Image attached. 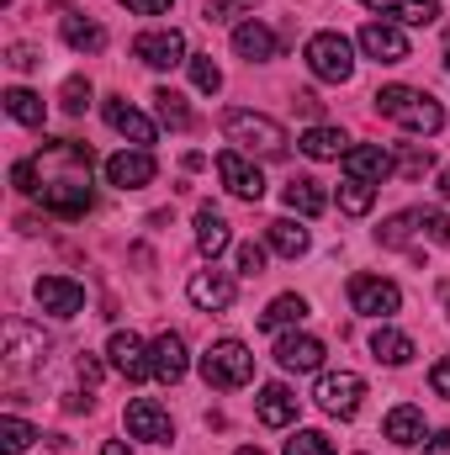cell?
<instances>
[{
    "label": "cell",
    "instance_id": "6da1fadb",
    "mask_svg": "<svg viewBox=\"0 0 450 455\" xmlns=\"http://www.w3.org/2000/svg\"><path fill=\"white\" fill-rule=\"evenodd\" d=\"M376 112L387 122H398V127H408V132H440L446 127V107L435 96L414 91V85H382L376 91Z\"/></svg>",
    "mask_w": 450,
    "mask_h": 455
},
{
    "label": "cell",
    "instance_id": "7a4b0ae2",
    "mask_svg": "<svg viewBox=\"0 0 450 455\" xmlns=\"http://www.w3.org/2000/svg\"><path fill=\"white\" fill-rule=\"evenodd\" d=\"M223 132H228V143H238V154H265V159L286 154V127L260 112H244V107L223 112Z\"/></svg>",
    "mask_w": 450,
    "mask_h": 455
},
{
    "label": "cell",
    "instance_id": "3957f363",
    "mask_svg": "<svg viewBox=\"0 0 450 455\" xmlns=\"http://www.w3.org/2000/svg\"><path fill=\"white\" fill-rule=\"evenodd\" d=\"M254 376V355L238 339H218L207 355H202V381L218 387V392H233V387H249Z\"/></svg>",
    "mask_w": 450,
    "mask_h": 455
},
{
    "label": "cell",
    "instance_id": "277c9868",
    "mask_svg": "<svg viewBox=\"0 0 450 455\" xmlns=\"http://www.w3.org/2000/svg\"><path fill=\"white\" fill-rule=\"evenodd\" d=\"M302 59H308V69H313L318 80H329V85H344V80L355 75V48H350V37H339V32H313L308 48H302Z\"/></svg>",
    "mask_w": 450,
    "mask_h": 455
},
{
    "label": "cell",
    "instance_id": "5b68a950",
    "mask_svg": "<svg viewBox=\"0 0 450 455\" xmlns=\"http://www.w3.org/2000/svg\"><path fill=\"white\" fill-rule=\"evenodd\" d=\"M313 397H318V408H324L329 419H355V413H360V397H366V381H360L355 371H324Z\"/></svg>",
    "mask_w": 450,
    "mask_h": 455
},
{
    "label": "cell",
    "instance_id": "8992f818",
    "mask_svg": "<svg viewBox=\"0 0 450 455\" xmlns=\"http://www.w3.org/2000/svg\"><path fill=\"white\" fill-rule=\"evenodd\" d=\"M350 307L366 318H392L403 307V291L387 275H350Z\"/></svg>",
    "mask_w": 450,
    "mask_h": 455
},
{
    "label": "cell",
    "instance_id": "52a82bcc",
    "mask_svg": "<svg viewBox=\"0 0 450 455\" xmlns=\"http://www.w3.org/2000/svg\"><path fill=\"white\" fill-rule=\"evenodd\" d=\"M133 59L149 64V69H175V64H186L191 53H186V37H181L175 27H165V32H138V37H133Z\"/></svg>",
    "mask_w": 450,
    "mask_h": 455
},
{
    "label": "cell",
    "instance_id": "ba28073f",
    "mask_svg": "<svg viewBox=\"0 0 450 455\" xmlns=\"http://www.w3.org/2000/svg\"><path fill=\"white\" fill-rule=\"evenodd\" d=\"M32 297H37V307L53 313V318H80V313H85V286L69 281V275H43V281L32 286Z\"/></svg>",
    "mask_w": 450,
    "mask_h": 455
},
{
    "label": "cell",
    "instance_id": "9c48e42d",
    "mask_svg": "<svg viewBox=\"0 0 450 455\" xmlns=\"http://www.w3.org/2000/svg\"><path fill=\"white\" fill-rule=\"evenodd\" d=\"M107 355H112V371L122 381H149V376H154V349L138 339L133 329H127V334H112Z\"/></svg>",
    "mask_w": 450,
    "mask_h": 455
},
{
    "label": "cell",
    "instance_id": "30bf717a",
    "mask_svg": "<svg viewBox=\"0 0 450 455\" xmlns=\"http://www.w3.org/2000/svg\"><path fill=\"white\" fill-rule=\"evenodd\" d=\"M360 53L376 59V64H403V59H408V37H403V27H392V21H366V27H360Z\"/></svg>",
    "mask_w": 450,
    "mask_h": 455
},
{
    "label": "cell",
    "instance_id": "8fae6325",
    "mask_svg": "<svg viewBox=\"0 0 450 455\" xmlns=\"http://www.w3.org/2000/svg\"><path fill=\"white\" fill-rule=\"evenodd\" d=\"M159 175V164H154V154L149 148H122L107 159V180H112L117 191H138V186H149Z\"/></svg>",
    "mask_w": 450,
    "mask_h": 455
},
{
    "label": "cell",
    "instance_id": "7c38bea8",
    "mask_svg": "<svg viewBox=\"0 0 450 455\" xmlns=\"http://www.w3.org/2000/svg\"><path fill=\"white\" fill-rule=\"evenodd\" d=\"M218 175H223V186L238 202H260V196H265V175H260L238 148H223V154H218Z\"/></svg>",
    "mask_w": 450,
    "mask_h": 455
},
{
    "label": "cell",
    "instance_id": "4fadbf2b",
    "mask_svg": "<svg viewBox=\"0 0 450 455\" xmlns=\"http://www.w3.org/2000/svg\"><path fill=\"white\" fill-rule=\"evenodd\" d=\"M186 297H191L202 313H223V307H233V297H238V281H233L228 270H197L191 286H186Z\"/></svg>",
    "mask_w": 450,
    "mask_h": 455
},
{
    "label": "cell",
    "instance_id": "5bb4252c",
    "mask_svg": "<svg viewBox=\"0 0 450 455\" xmlns=\"http://www.w3.org/2000/svg\"><path fill=\"white\" fill-rule=\"evenodd\" d=\"M127 435L149 440V445H170V413L154 397H138V403H127Z\"/></svg>",
    "mask_w": 450,
    "mask_h": 455
},
{
    "label": "cell",
    "instance_id": "9a60e30c",
    "mask_svg": "<svg viewBox=\"0 0 450 455\" xmlns=\"http://www.w3.org/2000/svg\"><path fill=\"white\" fill-rule=\"evenodd\" d=\"M5 360L21 371V365H37V360H48V339H43V329H32V323H21V318H11L5 323Z\"/></svg>",
    "mask_w": 450,
    "mask_h": 455
},
{
    "label": "cell",
    "instance_id": "2e32d148",
    "mask_svg": "<svg viewBox=\"0 0 450 455\" xmlns=\"http://www.w3.org/2000/svg\"><path fill=\"white\" fill-rule=\"evenodd\" d=\"M37 202L48 212H59V218H85L91 212V186L85 180H53V186L37 191Z\"/></svg>",
    "mask_w": 450,
    "mask_h": 455
},
{
    "label": "cell",
    "instance_id": "e0dca14e",
    "mask_svg": "<svg viewBox=\"0 0 450 455\" xmlns=\"http://www.w3.org/2000/svg\"><path fill=\"white\" fill-rule=\"evenodd\" d=\"M344 175L382 186V180L392 175V154H387V148H376V143H350V154H344Z\"/></svg>",
    "mask_w": 450,
    "mask_h": 455
},
{
    "label": "cell",
    "instance_id": "ac0fdd59",
    "mask_svg": "<svg viewBox=\"0 0 450 455\" xmlns=\"http://www.w3.org/2000/svg\"><path fill=\"white\" fill-rule=\"evenodd\" d=\"M276 365H281V371L308 376V371H318V365H324V344L313 339V334H286V339L276 344Z\"/></svg>",
    "mask_w": 450,
    "mask_h": 455
},
{
    "label": "cell",
    "instance_id": "d6986e66",
    "mask_svg": "<svg viewBox=\"0 0 450 455\" xmlns=\"http://www.w3.org/2000/svg\"><path fill=\"white\" fill-rule=\"evenodd\" d=\"M233 53H238V59H249V64H265V59H276V53H281V37H276L265 21H244V27L233 32Z\"/></svg>",
    "mask_w": 450,
    "mask_h": 455
},
{
    "label": "cell",
    "instance_id": "ffe728a7",
    "mask_svg": "<svg viewBox=\"0 0 450 455\" xmlns=\"http://www.w3.org/2000/svg\"><path fill=\"white\" fill-rule=\"evenodd\" d=\"M254 413H260V424H270V429H286V424L297 419V397H292L281 381H270V387H260V397H254Z\"/></svg>",
    "mask_w": 450,
    "mask_h": 455
},
{
    "label": "cell",
    "instance_id": "44dd1931",
    "mask_svg": "<svg viewBox=\"0 0 450 455\" xmlns=\"http://www.w3.org/2000/svg\"><path fill=\"white\" fill-rule=\"evenodd\" d=\"M149 349H154V376H159L165 387H175V381L186 376V365H191V360H186V339H181V334H159Z\"/></svg>",
    "mask_w": 450,
    "mask_h": 455
},
{
    "label": "cell",
    "instance_id": "7402d4cb",
    "mask_svg": "<svg viewBox=\"0 0 450 455\" xmlns=\"http://www.w3.org/2000/svg\"><path fill=\"white\" fill-rule=\"evenodd\" d=\"M101 116L112 122V127H117V132H122V138H133L138 148H149V143H154V122H149V116H143V112H133V107H127L122 96H112V101L101 107Z\"/></svg>",
    "mask_w": 450,
    "mask_h": 455
},
{
    "label": "cell",
    "instance_id": "603a6c76",
    "mask_svg": "<svg viewBox=\"0 0 450 455\" xmlns=\"http://www.w3.org/2000/svg\"><path fill=\"white\" fill-rule=\"evenodd\" d=\"M366 5L382 11V16H392L398 27H430V21H440L435 0H366Z\"/></svg>",
    "mask_w": 450,
    "mask_h": 455
},
{
    "label": "cell",
    "instance_id": "cb8c5ba5",
    "mask_svg": "<svg viewBox=\"0 0 450 455\" xmlns=\"http://www.w3.org/2000/svg\"><path fill=\"white\" fill-rule=\"evenodd\" d=\"M297 148H302L308 159H344V154H350V138H344L339 127H308V132L297 138Z\"/></svg>",
    "mask_w": 450,
    "mask_h": 455
},
{
    "label": "cell",
    "instance_id": "d4e9b609",
    "mask_svg": "<svg viewBox=\"0 0 450 455\" xmlns=\"http://www.w3.org/2000/svg\"><path fill=\"white\" fill-rule=\"evenodd\" d=\"M228 243H233V233H228V223H223V212H213V207H202L197 212V249L207 254V259H218Z\"/></svg>",
    "mask_w": 450,
    "mask_h": 455
},
{
    "label": "cell",
    "instance_id": "484cf974",
    "mask_svg": "<svg viewBox=\"0 0 450 455\" xmlns=\"http://www.w3.org/2000/svg\"><path fill=\"white\" fill-rule=\"evenodd\" d=\"M382 435H387L392 445H419V440H424V413L403 403V408H392V413H387V424H382Z\"/></svg>",
    "mask_w": 450,
    "mask_h": 455
},
{
    "label": "cell",
    "instance_id": "4316f807",
    "mask_svg": "<svg viewBox=\"0 0 450 455\" xmlns=\"http://www.w3.org/2000/svg\"><path fill=\"white\" fill-rule=\"evenodd\" d=\"M371 355H376V360H382V365H408V360H414V339H408V334H398V329H387V323H382V329H376V334H371Z\"/></svg>",
    "mask_w": 450,
    "mask_h": 455
},
{
    "label": "cell",
    "instance_id": "83f0119b",
    "mask_svg": "<svg viewBox=\"0 0 450 455\" xmlns=\"http://www.w3.org/2000/svg\"><path fill=\"white\" fill-rule=\"evenodd\" d=\"M265 243H270L276 254L297 259V254H308V228H297L292 218H276V223L265 228Z\"/></svg>",
    "mask_w": 450,
    "mask_h": 455
},
{
    "label": "cell",
    "instance_id": "f1b7e54d",
    "mask_svg": "<svg viewBox=\"0 0 450 455\" xmlns=\"http://www.w3.org/2000/svg\"><path fill=\"white\" fill-rule=\"evenodd\" d=\"M5 112L16 116L21 127H43V116H48V101H43V96H32L27 85H11V91H5Z\"/></svg>",
    "mask_w": 450,
    "mask_h": 455
},
{
    "label": "cell",
    "instance_id": "f546056e",
    "mask_svg": "<svg viewBox=\"0 0 450 455\" xmlns=\"http://www.w3.org/2000/svg\"><path fill=\"white\" fill-rule=\"evenodd\" d=\"M59 27H64V43L80 48V53H101V48H107V32H101L96 21H85V16H64Z\"/></svg>",
    "mask_w": 450,
    "mask_h": 455
},
{
    "label": "cell",
    "instance_id": "4dcf8cb0",
    "mask_svg": "<svg viewBox=\"0 0 450 455\" xmlns=\"http://www.w3.org/2000/svg\"><path fill=\"white\" fill-rule=\"evenodd\" d=\"M281 202H286L292 212H302V218H318V212L329 207V196L318 191V180H292V186L281 191Z\"/></svg>",
    "mask_w": 450,
    "mask_h": 455
},
{
    "label": "cell",
    "instance_id": "1f68e13d",
    "mask_svg": "<svg viewBox=\"0 0 450 455\" xmlns=\"http://www.w3.org/2000/svg\"><path fill=\"white\" fill-rule=\"evenodd\" d=\"M376 207V186L371 180H355V175H344V186H339V212H350V218H366Z\"/></svg>",
    "mask_w": 450,
    "mask_h": 455
},
{
    "label": "cell",
    "instance_id": "d6a6232c",
    "mask_svg": "<svg viewBox=\"0 0 450 455\" xmlns=\"http://www.w3.org/2000/svg\"><path fill=\"white\" fill-rule=\"evenodd\" d=\"M302 318H308V302L286 291V297H276V302L260 313V329H270V334H276V329H286V323H302Z\"/></svg>",
    "mask_w": 450,
    "mask_h": 455
},
{
    "label": "cell",
    "instance_id": "836d02e7",
    "mask_svg": "<svg viewBox=\"0 0 450 455\" xmlns=\"http://www.w3.org/2000/svg\"><path fill=\"white\" fill-rule=\"evenodd\" d=\"M154 112H159L165 127H175V132H181V127H191V107H186V96H181V91H170V85H159V91H154Z\"/></svg>",
    "mask_w": 450,
    "mask_h": 455
},
{
    "label": "cell",
    "instance_id": "e575fe53",
    "mask_svg": "<svg viewBox=\"0 0 450 455\" xmlns=\"http://www.w3.org/2000/svg\"><path fill=\"white\" fill-rule=\"evenodd\" d=\"M32 440H37V429H32V424H21V419H11V413L0 419V451H5V455H21Z\"/></svg>",
    "mask_w": 450,
    "mask_h": 455
},
{
    "label": "cell",
    "instance_id": "d590c367",
    "mask_svg": "<svg viewBox=\"0 0 450 455\" xmlns=\"http://www.w3.org/2000/svg\"><path fill=\"white\" fill-rule=\"evenodd\" d=\"M186 64H191V85H197V91H207V96L223 91V69L213 64V53H191Z\"/></svg>",
    "mask_w": 450,
    "mask_h": 455
},
{
    "label": "cell",
    "instance_id": "8d00e7d4",
    "mask_svg": "<svg viewBox=\"0 0 450 455\" xmlns=\"http://www.w3.org/2000/svg\"><path fill=\"white\" fill-rule=\"evenodd\" d=\"M286 455H334V440L318 435V429H297V435L286 440Z\"/></svg>",
    "mask_w": 450,
    "mask_h": 455
},
{
    "label": "cell",
    "instance_id": "74e56055",
    "mask_svg": "<svg viewBox=\"0 0 450 455\" xmlns=\"http://www.w3.org/2000/svg\"><path fill=\"white\" fill-rule=\"evenodd\" d=\"M414 223L424 228L440 249H450V218H446V212H414Z\"/></svg>",
    "mask_w": 450,
    "mask_h": 455
},
{
    "label": "cell",
    "instance_id": "f35d334b",
    "mask_svg": "<svg viewBox=\"0 0 450 455\" xmlns=\"http://www.w3.org/2000/svg\"><path fill=\"white\" fill-rule=\"evenodd\" d=\"M11 186L27 191V196H37V191H43V186H37V164H32V159H16V164H11Z\"/></svg>",
    "mask_w": 450,
    "mask_h": 455
},
{
    "label": "cell",
    "instance_id": "ab89813d",
    "mask_svg": "<svg viewBox=\"0 0 450 455\" xmlns=\"http://www.w3.org/2000/svg\"><path fill=\"white\" fill-rule=\"evenodd\" d=\"M238 275H265V249L260 243H238Z\"/></svg>",
    "mask_w": 450,
    "mask_h": 455
},
{
    "label": "cell",
    "instance_id": "60d3db41",
    "mask_svg": "<svg viewBox=\"0 0 450 455\" xmlns=\"http://www.w3.org/2000/svg\"><path fill=\"white\" fill-rule=\"evenodd\" d=\"M249 11V0H207V21H233V16H244Z\"/></svg>",
    "mask_w": 450,
    "mask_h": 455
},
{
    "label": "cell",
    "instance_id": "b9f144b4",
    "mask_svg": "<svg viewBox=\"0 0 450 455\" xmlns=\"http://www.w3.org/2000/svg\"><path fill=\"white\" fill-rule=\"evenodd\" d=\"M91 107V85L85 80H64V112H85Z\"/></svg>",
    "mask_w": 450,
    "mask_h": 455
},
{
    "label": "cell",
    "instance_id": "7bdbcfd3",
    "mask_svg": "<svg viewBox=\"0 0 450 455\" xmlns=\"http://www.w3.org/2000/svg\"><path fill=\"white\" fill-rule=\"evenodd\" d=\"M408 228H414V212L387 218V223H382V243H403V238H408Z\"/></svg>",
    "mask_w": 450,
    "mask_h": 455
},
{
    "label": "cell",
    "instance_id": "ee69618b",
    "mask_svg": "<svg viewBox=\"0 0 450 455\" xmlns=\"http://www.w3.org/2000/svg\"><path fill=\"white\" fill-rule=\"evenodd\" d=\"M117 5H127V11H138V16H170V11H175V0H117Z\"/></svg>",
    "mask_w": 450,
    "mask_h": 455
},
{
    "label": "cell",
    "instance_id": "f6af8a7d",
    "mask_svg": "<svg viewBox=\"0 0 450 455\" xmlns=\"http://www.w3.org/2000/svg\"><path fill=\"white\" fill-rule=\"evenodd\" d=\"M430 387H435V397H450V355L430 365Z\"/></svg>",
    "mask_w": 450,
    "mask_h": 455
},
{
    "label": "cell",
    "instance_id": "bcb514c9",
    "mask_svg": "<svg viewBox=\"0 0 450 455\" xmlns=\"http://www.w3.org/2000/svg\"><path fill=\"white\" fill-rule=\"evenodd\" d=\"M75 376H80L85 387H96V381H101V360H96V355H80V360H75Z\"/></svg>",
    "mask_w": 450,
    "mask_h": 455
},
{
    "label": "cell",
    "instance_id": "7dc6e473",
    "mask_svg": "<svg viewBox=\"0 0 450 455\" xmlns=\"http://www.w3.org/2000/svg\"><path fill=\"white\" fill-rule=\"evenodd\" d=\"M430 164H435V154H430V148H414V154L403 159V175H424Z\"/></svg>",
    "mask_w": 450,
    "mask_h": 455
},
{
    "label": "cell",
    "instance_id": "c3c4849f",
    "mask_svg": "<svg viewBox=\"0 0 450 455\" xmlns=\"http://www.w3.org/2000/svg\"><path fill=\"white\" fill-rule=\"evenodd\" d=\"M11 69H37V48L16 43V48H11Z\"/></svg>",
    "mask_w": 450,
    "mask_h": 455
},
{
    "label": "cell",
    "instance_id": "681fc988",
    "mask_svg": "<svg viewBox=\"0 0 450 455\" xmlns=\"http://www.w3.org/2000/svg\"><path fill=\"white\" fill-rule=\"evenodd\" d=\"M424 455H450V435H435V440L424 445Z\"/></svg>",
    "mask_w": 450,
    "mask_h": 455
},
{
    "label": "cell",
    "instance_id": "f907efd6",
    "mask_svg": "<svg viewBox=\"0 0 450 455\" xmlns=\"http://www.w3.org/2000/svg\"><path fill=\"white\" fill-rule=\"evenodd\" d=\"M101 455H133V451H127L122 440H107V445H101Z\"/></svg>",
    "mask_w": 450,
    "mask_h": 455
},
{
    "label": "cell",
    "instance_id": "816d5d0a",
    "mask_svg": "<svg viewBox=\"0 0 450 455\" xmlns=\"http://www.w3.org/2000/svg\"><path fill=\"white\" fill-rule=\"evenodd\" d=\"M440 196L450 202V170H440Z\"/></svg>",
    "mask_w": 450,
    "mask_h": 455
},
{
    "label": "cell",
    "instance_id": "f5cc1de1",
    "mask_svg": "<svg viewBox=\"0 0 450 455\" xmlns=\"http://www.w3.org/2000/svg\"><path fill=\"white\" fill-rule=\"evenodd\" d=\"M233 455H260V451H249V445H244V451H233Z\"/></svg>",
    "mask_w": 450,
    "mask_h": 455
},
{
    "label": "cell",
    "instance_id": "db71d44e",
    "mask_svg": "<svg viewBox=\"0 0 450 455\" xmlns=\"http://www.w3.org/2000/svg\"><path fill=\"white\" fill-rule=\"evenodd\" d=\"M446 69H450V43H446Z\"/></svg>",
    "mask_w": 450,
    "mask_h": 455
},
{
    "label": "cell",
    "instance_id": "11a10c76",
    "mask_svg": "<svg viewBox=\"0 0 450 455\" xmlns=\"http://www.w3.org/2000/svg\"><path fill=\"white\" fill-rule=\"evenodd\" d=\"M446 297H450V286H446Z\"/></svg>",
    "mask_w": 450,
    "mask_h": 455
}]
</instances>
